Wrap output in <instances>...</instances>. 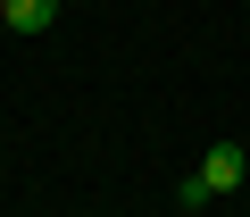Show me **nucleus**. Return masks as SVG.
<instances>
[{"mask_svg": "<svg viewBox=\"0 0 250 217\" xmlns=\"http://www.w3.org/2000/svg\"><path fill=\"white\" fill-rule=\"evenodd\" d=\"M242 167H250V151H242V142H217V151L200 159V184H208V200H217V192H233V184H242Z\"/></svg>", "mask_w": 250, "mask_h": 217, "instance_id": "obj_1", "label": "nucleus"}, {"mask_svg": "<svg viewBox=\"0 0 250 217\" xmlns=\"http://www.w3.org/2000/svg\"><path fill=\"white\" fill-rule=\"evenodd\" d=\"M0 17H9V34H42L59 17V0H0Z\"/></svg>", "mask_w": 250, "mask_h": 217, "instance_id": "obj_2", "label": "nucleus"}, {"mask_svg": "<svg viewBox=\"0 0 250 217\" xmlns=\"http://www.w3.org/2000/svg\"><path fill=\"white\" fill-rule=\"evenodd\" d=\"M175 209H184V217H192V209H208V184H200V175H184V184H175Z\"/></svg>", "mask_w": 250, "mask_h": 217, "instance_id": "obj_3", "label": "nucleus"}, {"mask_svg": "<svg viewBox=\"0 0 250 217\" xmlns=\"http://www.w3.org/2000/svg\"><path fill=\"white\" fill-rule=\"evenodd\" d=\"M0 34H9V17H0Z\"/></svg>", "mask_w": 250, "mask_h": 217, "instance_id": "obj_4", "label": "nucleus"}]
</instances>
